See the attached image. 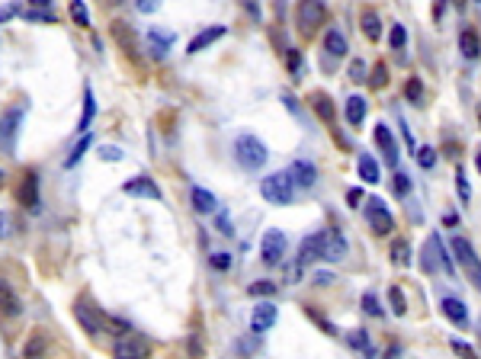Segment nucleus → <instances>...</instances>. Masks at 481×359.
Segmentation results:
<instances>
[{
  "mask_svg": "<svg viewBox=\"0 0 481 359\" xmlns=\"http://www.w3.org/2000/svg\"><path fill=\"white\" fill-rule=\"evenodd\" d=\"M453 350H456L459 356H465V359H478V353H475L468 343H462V340H453Z\"/></svg>",
  "mask_w": 481,
  "mask_h": 359,
  "instance_id": "50",
  "label": "nucleus"
},
{
  "mask_svg": "<svg viewBox=\"0 0 481 359\" xmlns=\"http://www.w3.org/2000/svg\"><path fill=\"white\" fill-rule=\"evenodd\" d=\"M71 19H74L77 26H90V10H87V3L83 0H71Z\"/></svg>",
  "mask_w": 481,
  "mask_h": 359,
  "instance_id": "35",
  "label": "nucleus"
},
{
  "mask_svg": "<svg viewBox=\"0 0 481 359\" xmlns=\"http://www.w3.org/2000/svg\"><path fill=\"white\" fill-rule=\"evenodd\" d=\"M225 33H228L225 26H209V29H202V33H199V35H193V42L186 45V55H199L202 49H209L212 42H218V39H222Z\"/></svg>",
  "mask_w": 481,
  "mask_h": 359,
  "instance_id": "16",
  "label": "nucleus"
},
{
  "mask_svg": "<svg viewBox=\"0 0 481 359\" xmlns=\"http://www.w3.org/2000/svg\"><path fill=\"white\" fill-rule=\"evenodd\" d=\"M100 158L109 160V164H119V160H122V151L113 148V144H106V148H100Z\"/></svg>",
  "mask_w": 481,
  "mask_h": 359,
  "instance_id": "47",
  "label": "nucleus"
},
{
  "mask_svg": "<svg viewBox=\"0 0 481 359\" xmlns=\"http://www.w3.org/2000/svg\"><path fill=\"white\" fill-rule=\"evenodd\" d=\"M357 174H359V180H366V183H379V164H375V158L373 154H363L359 151V158H357Z\"/></svg>",
  "mask_w": 481,
  "mask_h": 359,
  "instance_id": "25",
  "label": "nucleus"
},
{
  "mask_svg": "<svg viewBox=\"0 0 481 359\" xmlns=\"http://www.w3.org/2000/svg\"><path fill=\"white\" fill-rule=\"evenodd\" d=\"M10 17H13V7H3V10H0V23H7Z\"/></svg>",
  "mask_w": 481,
  "mask_h": 359,
  "instance_id": "57",
  "label": "nucleus"
},
{
  "mask_svg": "<svg viewBox=\"0 0 481 359\" xmlns=\"http://www.w3.org/2000/svg\"><path fill=\"white\" fill-rule=\"evenodd\" d=\"M449 251H453V257L462 263L465 276H468V283H472L475 289L481 292V257H478V251L472 247V241L462 237V234H456V237L449 241Z\"/></svg>",
  "mask_w": 481,
  "mask_h": 359,
  "instance_id": "1",
  "label": "nucleus"
},
{
  "mask_svg": "<svg viewBox=\"0 0 481 359\" xmlns=\"http://www.w3.org/2000/svg\"><path fill=\"white\" fill-rule=\"evenodd\" d=\"M289 67H292V74L299 71V51H289Z\"/></svg>",
  "mask_w": 481,
  "mask_h": 359,
  "instance_id": "55",
  "label": "nucleus"
},
{
  "mask_svg": "<svg viewBox=\"0 0 481 359\" xmlns=\"http://www.w3.org/2000/svg\"><path fill=\"white\" fill-rule=\"evenodd\" d=\"M33 7H51V0H29Z\"/></svg>",
  "mask_w": 481,
  "mask_h": 359,
  "instance_id": "58",
  "label": "nucleus"
},
{
  "mask_svg": "<svg viewBox=\"0 0 481 359\" xmlns=\"http://www.w3.org/2000/svg\"><path fill=\"white\" fill-rule=\"evenodd\" d=\"M347 237H343L341 231H327L324 234V260H331V263H337V260L347 257Z\"/></svg>",
  "mask_w": 481,
  "mask_h": 359,
  "instance_id": "15",
  "label": "nucleus"
},
{
  "mask_svg": "<svg viewBox=\"0 0 481 359\" xmlns=\"http://www.w3.org/2000/svg\"><path fill=\"white\" fill-rule=\"evenodd\" d=\"M19 202L23 206H29V209H39V180H35V174H26L23 186H19Z\"/></svg>",
  "mask_w": 481,
  "mask_h": 359,
  "instance_id": "24",
  "label": "nucleus"
},
{
  "mask_svg": "<svg viewBox=\"0 0 481 359\" xmlns=\"http://www.w3.org/2000/svg\"><path fill=\"white\" fill-rule=\"evenodd\" d=\"M74 317H77V324H81L83 331H87V334L97 337V334L103 331V317H106V315L93 308V305H90L87 299H81V301H74Z\"/></svg>",
  "mask_w": 481,
  "mask_h": 359,
  "instance_id": "7",
  "label": "nucleus"
},
{
  "mask_svg": "<svg viewBox=\"0 0 481 359\" xmlns=\"http://www.w3.org/2000/svg\"><path fill=\"white\" fill-rule=\"evenodd\" d=\"M148 42H151V55H154V58H164L167 55V49H170V45H174V35L170 33H158V29H151L148 33Z\"/></svg>",
  "mask_w": 481,
  "mask_h": 359,
  "instance_id": "27",
  "label": "nucleus"
},
{
  "mask_svg": "<svg viewBox=\"0 0 481 359\" xmlns=\"http://www.w3.org/2000/svg\"><path fill=\"white\" fill-rule=\"evenodd\" d=\"M282 253H286V234L282 231H266L263 241H260V257H263V263L276 267V263L282 260Z\"/></svg>",
  "mask_w": 481,
  "mask_h": 359,
  "instance_id": "8",
  "label": "nucleus"
},
{
  "mask_svg": "<svg viewBox=\"0 0 481 359\" xmlns=\"http://www.w3.org/2000/svg\"><path fill=\"white\" fill-rule=\"evenodd\" d=\"M109 3H113V7H119V3H125V0H109Z\"/></svg>",
  "mask_w": 481,
  "mask_h": 359,
  "instance_id": "60",
  "label": "nucleus"
},
{
  "mask_svg": "<svg viewBox=\"0 0 481 359\" xmlns=\"http://www.w3.org/2000/svg\"><path fill=\"white\" fill-rule=\"evenodd\" d=\"M42 353H45V337H42V334H33V340H29V343L23 347V356H26V359H35V356H42Z\"/></svg>",
  "mask_w": 481,
  "mask_h": 359,
  "instance_id": "37",
  "label": "nucleus"
},
{
  "mask_svg": "<svg viewBox=\"0 0 481 359\" xmlns=\"http://www.w3.org/2000/svg\"><path fill=\"white\" fill-rule=\"evenodd\" d=\"M456 192H459V199L462 202L472 199V186H468V176H465L462 167H456Z\"/></svg>",
  "mask_w": 481,
  "mask_h": 359,
  "instance_id": "38",
  "label": "nucleus"
},
{
  "mask_svg": "<svg viewBox=\"0 0 481 359\" xmlns=\"http://www.w3.org/2000/svg\"><path fill=\"white\" fill-rule=\"evenodd\" d=\"M366 222H369V228H373L375 234H389L395 231V218H391L389 206H385V199H379V196H373V199L366 202Z\"/></svg>",
  "mask_w": 481,
  "mask_h": 359,
  "instance_id": "5",
  "label": "nucleus"
},
{
  "mask_svg": "<svg viewBox=\"0 0 481 359\" xmlns=\"http://www.w3.org/2000/svg\"><path fill=\"white\" fill-rule=\"evenodd\" d=\"M315 283H318V285H331V283H337V279H334L331 273H318V276H315Z\"/></svg>",
  "mask_w": 481,
  "mask_h": 359,
  "instance_id": "53",
  "label": "nucleus"
},
{
  "mask_svg": "<svg viewBox=\"0 0 481 359\" xmlns=\"http://www.w3.org/2000/svg\"><path fill=\"white\" fill-rule=\"evenodd\" d=\"M289 176H292V183L305 186V190H311V186L318 183V170H315V164H308V160H295L289 167Z\"/></svg>",
  "mask_w": 481,
  "mask_h": 359,
  "instance_id": "17",
  "label": "nucleus"
},
{
  "mask_svg": "<svg viewBox=\"0 0 481 359\" xmlns=\"http://www.w3.org/2000/svg\"><path fill=\"white\" fill-rule=\"evenodd\" d=\"M475 3H481V0H475Z\"/></svg>",
  "mask_w": 481,
  "mask_h": 359,
  "instance_id": "61",
  "label": "nucleus"
},
{
  "mask_svg": "<svg viewBox=\"0 0 481 359\" xmlns=\"http://www.w3.org/2000/svg\"><path fill=\"white\" fill-rule=\"evenodd\" d=\"M158 3L161 0H135V10H138V13H154Z\"/></svg>",
  "mask_w": 481,
  "mask_h": 359,
  "instance_id": "51",
  "label": "nucleus"
},
{
  "mask_svg": "<svg viewBox=\"0 0 481 359\" xmlns=\"http://www.w3.org/2000/svg\"><path fill=\"white\" fill-rule=\"evenodd\" d=\"M218 225H222V234H231V222H228V215H218Z\"/></svg>",
  "mask_w": 481,
  "mask_h": 359,
  "instance_id": "54",
  "label": "nucleus"
},
{
  "mask_svg": "<svg viewBox=\"0 0 481 359\" xmlns=\"http://www.w3.org/2000/svg\"><path fill=\"white\" fill-rule=\"evenodd\" d=\"M324 51H327L331 58H343V55H347V35H343L337 26H331V29L324 33Z\"/></svg>",
  "mask_w": 481,
  "mask_h": 359,
  "instance_id": "20",
  "label": "nucleus"
},
{
  "mask_svg": "<svg viewBox=\"0 0 481 359\" xmlns=\"http://www.w3.org/2000/svg\"><path fill=\"white\" fill-rule=\"evenodd\" d=\"M440 234H430L427 241H423V251H421V267L423 273H437V257H440Z\"/></svg>",
  "mask_w": 481,
  "mask_h": 359,
  "instance_id": "19",
  "label": "nucleus"
},
{
  "mask_svg": "<svg viewBox=\"0 0 481 359\" xmlns=\"http://www.w3.org/2000/svg\"><path fill=\"white\" fill-rule=\"evenodd\" d=\"M375 144L385 151V164L389 167H398V144H395V135H391V128L385 122L375 126Z\"/></svg>",
  "mask_w": 481,
  "mask_h": 359,
  "instance_id": "12",
  "label": "nucleus"
},
{
  "mask_svg": "<svg viewBox=\"0 0 481 359\" xmlns=\"http://www.w3.org/2000/svg\"><path fill=\"white\" fill-rule=\"evenodd\" d=\"M391 186H395V196L405 199L407 192H411V176H407V174H395V183H391Z\"/></svg>",
  "mask_w": 481,
  "mask_h": 359,
  "instance_id": "46",
  "label": "nucleus"
},
{
  "mask_svg": "<svg viewBox=\"0 0 481 359\" xmlns=\"http://www.w3.org/2000/svg\"><path fill=\"white\" fill-rule=\"evenodd\" d=\"M87 148H90V135H83L81 142L74 144V151H71V154H67V160H65V167H74L77 160L83 158V151H87Z\"/></svg>",
  "mask_w": 481,
  "mask_h": 359,
  "instance_id": "40",
  "label": "nucleus"
},
{
  "mask_svg": "<svg viewBox=\"0 0 481 359\" xmlns=\"http://www.w3.org/2000/svg\"><path fill=\"white\" fill-rule=\"evenodd\" d=\"M405 97H407V103H414V106H423V84H421V77H407Z\"/></svg>",
  "mask_w": 481,
  "mask_h": 359,
  "instance_id": "33",
  "label": "nucleus"
},
{
  "mask_svg": "<svg viewBox=\"0 0 481 359\" xmlns=\"http://www.w3.org/2000/svg\"><path fill=\"white\" fill-rule=\"evenodd\" d=\"M93 116H97V100H93V90L87 87V90H83V116H81V126H77L83 135H87V128H90Z\"/></svg>",
  "mask_w": 481,
  "mask_h": 359,
  "instance_id": "29",
  "label": "nucleus"
},
{
  "mask_svg": "<svg viewBox=\"0 0 481 359\" xmlns=\"http://www.w3.org/2000/svg\"><path fill=\"white\" fill-rule=\"evenodd\" d=\"M391 263L395 267H411V244L407 241H391Z\"/></svg>",
  "mask_w": 481,
  "mask_h": 359,
  "instance_id": "31",
  "label": "nucleus"
},
{
  "mask_svg": "<svg viewBox=\"0 0 481 359\" xmlns=\"http://www.w3.org/2000/svg\"><path fill=\"white\" fill-rule=\"evenodd\" d=\"M366 84L373 87V90H382V87L389 84V67H385V61H379L373 67V74H366Z\"/></svg>",
  "mask_w": 481,
  "mask_h": 359,
  "instance_id": "32",
  "label": "nucleus"
},
{
  "mask_svg": "<svg viewBox=\"0 0 481 359\" xmlns=\"http://www.w3.org/2000/svg\"><path fill=\"white\" fill-rule=\"evenodd\" d=\"M401 356V347H398V343H391V347H389V359H398Z\"/></svg>",
  "mask_w": 481,
  "mask_h": 359,
  "instance_id": "56",
  "label": "nucleus"
},
{
  "mask_svg": "<svg viewBox=\"0 0 481 359\" xmlns=\"http://www.w3.org/2000/svg\"><path fill=\"white\" fill-rule=\"evenodd\" d=\"M234 158H238V164L244 170H257L266 164V144L257 135H241L234 142Z\"/></svg>",
  "mask_w": 481,
  "mask_h": 359,
  "instance_id": "2",
  "label": "nucleus"
},
{
  "mask_svg": "<svg viewBox=\"0 0 481 359\" xmlns=\"http://www.w3.org/2000/svg\"><path fill=\"white\" fill-rule=\"evenodd\" d=\"M366 112H369V103H366L363 97H350V100H347V122H350V126H353V128L363 126Z\"/></svg>",
  "mask_w": 481,
  "mask_h": 359,
  "instance_id": "26",
  "label": "nucleus"
},
{
  "mask_svg": "<svg viewBox=\"0 0 481 359\" xmlns=\"http://www.w3.org/2000/svg\"><path fill=\"white\" fill-rule=\"evenodd\" d=\"M440 308H443V315H446L449 324H456V327H465V324H468V308H465V301H462V299H456V295H443Z\"/></svg>",
  "mask_w": 481,
  "mask_h": 359,
  "instance_id": "13",
  "label": "nucleus"
},
{
  "mask_svg": "<svg viewBox=\"0 0 481 359\" xmlns=\"http://www.w3.org/2000/svg\"><path fill=\"white\" fill-rule=\"evenodd\" d=\"M350 347H357V350H366L369 356H373V347H369V337H366V331H353V334L347 337Z\"/></svg>",
  "mask_w": 481,
  "mask_h": 359,
  "instance_id": "43",
  "label": "nucleus"
},
{
  "mask_svg": "<svg viewBox=\"0 0 481 359\" xmlns=\"http://www.w3.org/2000/svg\"><path fill=\"white\" fill-rule=\"evenodd\" d=\"M363 311L373 317H382V308H379V299H375V292H366L363 295Z\"/></svg>",
  "mask_w": 481,
  "mask_h": 359,
  "instance_id": "45",
  "label": "nucleus"
},
{
  "mask_svg": "<svg viewBox=\"0 0 481 359\" xmlns=\"http://www.w3.org/2000/svg\"><path fill=\"white\" fill-rule=\"evenodd\" d=\"M23 305H19V295L10 289L3 279H0V317H19Z\"/></svg>",
  "mask_w": 481,
  "mask_h": 359,
  "instance_id": "18",
  "label": "nucleus"
},
{
  "mask_svg": "<svg viewBox=\"0 0 481 359\" xmlns=\"http://www.w3.org/2000/svg\"><path fill=\"white\" fill-rule=\"evenodd\" d=\"M125 196H141V199H161V186L151 180V176H135V180H125L122 183Z\"/></svg>",
  "mask_w": 481,
  "mask_h": 359,
  "instance_id": "10",
  "label": "nucleus"
},
{
  "mask_svg": "<svg viewBox=\"0 0 481 359\" xmlns=\"http://www.w3.org/2000/svg\"><path fill=\"white\" fill-rule=\"evenodd\" d=\"M295 17H299L302 35H315L324 26V19H327V3H324V0H299Z\"/></svg>",
  "mask_w": 481,
  "mask_h": 359,
  "instance_id": "4",
  "label": "nucleus"
},
{
  "mask_svg": "<svg viewBox=\"0 0 481 359\" xmlns=\"http://www.w3.org/2000/svg\"><path fill=\"white\" fill-rule=\"evenodd\" d=\"M389 301H391V311L398 317H405L407 315V301H405V292H401L398 285H391L389 289Z\"/></svg>",
  "mask_w": 481,
  "mask_h": 359,
  "instance_id": "36",
  "label": "nucleus"
},
{
  "mask_svg": "<svg viewBox=\"0 0 481 359\" xmlns=\"http://www.w3.org/2000/svg\"><path fill=\"white\" fill-rule=\"evenodd\" d=\"M459 51H462L468 61L481 58V39L472 33V29H462V33H459Z\"/></svg>",
  "mask_w": 481,
  "mask_h": 359,
  "instance_id": "23",
  "label": "nucleus"
},
{
  "mask_svg": "<svg viewBox=\"0 0 481 359\" xmlns=\"http://www.w3.org/2000/svg\"><path fill=\"white\" fill-rule=\"evenodd\" d=\"M260 192H263L266 202H273V206H289L295 199V183H292L289 174H270L260 183Z\"/></svg>",
  "mask_w": 481,
  "mask_h": 359,
  "instance_id": "3",
  "label": "nucleus"
},
{
  "mask_svg": "<svg viewBox=\"0 0 481 359\" xmlns=\"http://www.w3.org/2000/svg\"><path fill=\"white\" fill-rule=\"evenodd\" d=\"M113 356L116 359H151V343L138 334H125V337H119Z\"/></svg>",
  "mask_w": 481,
  "mask_h": 359,
  "instance_id": "6",
  "label": "nucleus"
},
{
  "mask_svg": "<svg viewBox=\"0 0 481 359\" xmlns=\"http://www.w3.org/2000/svg\"><path fill=\"white\" fill-rule=\"evenodd\" d=\"M475 167H478V174H481V148H478V154H475Z\"/></svg>",
  "mask_w": 481,
  "mask_h": 359,
  "instance_id": "59",
  "label": "nucleus"
},
{
  "mask_svg": "<svg viewBox=\"0 0 481 359\" xmlns=\"http://www.w3.org/2000/svg\"><path fill=\"white\" fill-rule=\"evenodd\" d=\"M190 199H193V209L202 212V215H212V212H218V199L209 190H202V186H193Z\"/></svg>",
  "mask_w": 481,
  "mask_h": 359,
  "instance_id": "21",
  "label": "nucleus"
},
{
  "mask_svg": "<svg viewBox=\"0 0 481 359\" xmlns=\"http://www.w3.org/2000/svg\"><path fill=\"white\" fill-rule=\"evenodd\" d=\"M273 324H276V305L260 301L257 308H254V315H250V331H254V334H263V331H270Z\"/></svg>",
  "mask_w": 481,
  "mask_h": 359,
  "instance_id": "14",
  "label": "nucleus"
},
{
  "mask_svg": "<svg viewBox=\"0 0 481 359\" xmlns=\"http://www.w3.org/2000/svg\"><path fill=\"white\" fill-rule=\"evenodd\" d=\"M359 23H363L366 39H369V42H379V39H382V19H379V13H375V10H366Z\"/></svg>",
  "mask_w": 481,
  "mask_h": 359,
  "instance_id": "28",
  "label": "nucleus"
},
{
  "mask_svg": "<svg viewBox=\"0 0 481 359\" xmlns=\"http://www.w3.org/2000/svg\"><path fill=\"white\" fill-rule=\"evenodd\" d=\"M350 81H357V84H363V81H366V61L363 58L350 61Z\"/></svg>",
  "mask_w": 481,
  "mask_h": 359,
  "instance_id": "44",
  "label": "nucleus"
},
{
  "mask_svg": "<svg viewBox=\"0 0 481 359\" xmlns=\"http://www.w3.org/2000/svg\"><path fill=\"white\" fill-rule=\"evenodd\" d=\"M212 267H215L218 273L231 269V253H215V257H212Z\"/></svg>",
  "mask_w": 481,
  "mask_h": 359,
  "instance_id": "49",
  "label": "nucleus"
},
{
  "mask_svg": "<svg viewBox=\"0 0 481 359\" xmlns=\"http://www.w3.org/2000/svg\"><path fill=\"white\" fill-rule=\"evenodd\" d=\"M389 45H391L395 51L405 49V45H407V29H405V26H391V33H389Z\"/></svg>",
  "mask_w": 481,
  "mask_h": 359,
  "instance_id": "42",
  "label": "nucleus"
},
{
  "mask_svg": "<svg viewBox=\"0 0 481 359\" xmlns=\"http://www.w3.org/2000/svg\"><path fill=\"white\" fill-rule=\"evenodd\" d=\"M23 17L33 19V23H55V13H39V10H26Z\"/></svg>",
  "mask_w": 481,
  "mask_h": 359,
  "instance_id": "48",
  "label": "nucleus"
},
{
  "mask_svg": "<svg viewBox=\"0 0 481 359\" xmlns=\"http://www.w3.org/2000/svg\"><path fill=\"white\" fill-rule=\"evenodd\" d=\"M103 327H109L113 334L125 337V334H132V324L129 321H122V317H103Z\"/></svg>",
  "mask_w": 481,
  "mask_h": 359,
  "instance_id": "39",
  "label": "nucleus"
},
{
  "mask_svg": "<svg viewBox=\"0 0 481 359\" xmlns=\"http://www.w3.org/2000/svg\"><path fill=\"white\" fill-rule=\"evenodd\" d=\"M311 106H315V112L327 122V126H334V106H331V97H327V93H315V97H311Z\"/></svg>",
  "mask_w": 481,
  "mask_h": 359,
  "instance_id": "30",
  "label": "nucleus"
},
{
  "mask_svg": "<svg viewBox=\"0 0 481 359\" xmlns=\"http://www.w3.org/2000/svg\"><path fill=\"white\" fill-rule=\"evenodd\" d=\"M417 164H421L423 170L437 167V148H417Z\"/></svg>",
  "mask_w": 481,
  "mask_h": 359,
  "instance_id": "41",
  "label": "nucleus"
},
{
  "mask_svg": "<svg viewBox=\"0 0 481 359\" xmlns=\"http://www.w3.org/2000/svg\"><path fill=\"white\" fill-rule=\"evenodd\" d=\"M318 260H324V231L305 237V241H302V247H299V267L318 263Z\"/></svg>",
  "mask_w": 481,
  "mask_h": 359,
  "instance_id": "11",
  "label": "nucleus"
},
{
  "mask_svg": "<svg viewBox=\"0 0 481 359\" xmlns=\"http://www.w3.org/2000/svg\"><path fill=\"white\" fill-rule=\"evenodd\" d=\"M363 199H366L363 190H350V192H347V202L353 206V209H359V202H363Z\"/></svg>",
  "mask_w": 481,
  "mask_h": 359,
  "instance_id": "52",
  "label": "nucleus"
},
{
  "mask_svg": "<svg viewBox=\"0 0 481 359\" xmlns=\"http://www.w3.org/2000/svg\"><path fill=\"white\" fill-rule=\"evenodd\" d=\"M19 119H23V106H13L0 116V148H13L17 142V132H19Z\"/></svg>",
  "mask_w": 481,
  "mask_h": 359,
  "instance_id": "9",
  "label": "nucleus"
},
{
  "mask_svg": "<svg viewBox=\"0 0 481 359\" xmlns=\"http://www.w3.org/2000/svg\"><path fill=\"white\" fill-rule=\"evenodd\" d=\"M113 35H116V42L122 45L125 55L138 58V42H135V33L129 29V23H113Z\"/></svg>",
  "mask_w": 481,
  "mask_h": 359,
  "instance_id": "22",
  "label": "nucleus"
},
{
  "mask_svg": "<svg viewBox=\"0 0 481 359\" xmlns=\"http://www.w3.org/2000/svg\"><path fill=\"white\" fill-rule=\"evenodd\" d=\"M247 292L254 295V299H257V295H260V299H270V295L279 292V285L270 283V279H257V283H250V285H247Z\"/></svg>",
  "mask_w": 481,
  "mask_h": 359,
  "instance_id": "34",
  "label": "nucleus"
}]
</instances>
